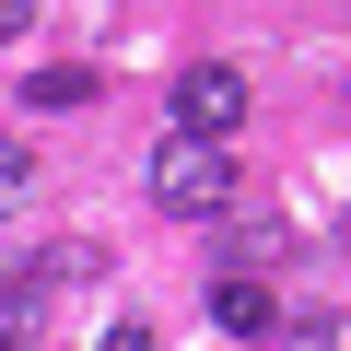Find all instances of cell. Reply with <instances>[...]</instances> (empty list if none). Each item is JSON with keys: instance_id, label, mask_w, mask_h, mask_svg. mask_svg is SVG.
Segmentation results:
<instances>
[{"instance_id": "obj_1", "label": "cell", "mask_w": 351, "mask_h": 351, "mask_svg": "<svg viewBox=\"0 0 351 351\" xmlns=\"http://www.w3.org/2000/svg\"><path fill=\"white\" fill-rule=\"evenodd\" d=\"M152 199H164L176 223H211V211L234 199V152H223V141H164V152H152Z\"/></svg>"}, {"instance_id": "obj_3", "label": "cell", "mask_w": 351, "mask_h": 351, "mask_svg": "<svg viewBox=\"0 0 351 351\" xmlns=\"http://www.w3.org/2000/svg\"><path fill=\"white\" fill-rule=\"evenodd\" d=\"M211 328H234V339H281L269 281H211Z\"/></svg>"}, {"instance_id": "obj_5", "label": "cell", "mask_w": 351, "mask_h": 351, "mask_svg": "<svg viewBox=\"0 0 351 351\" xmlns=\"http://www.w3.org/2000/svg\"><path fill=\"white\" fill-rule=\"evenodd\" d=\"M24 199H36V152H24V141H0V223H12Z\"/></svg>"}, {"instance_id": "obj_6", "label": "cell", "mask_w": 351, "mask_h": 351, "mask_svg": "<svg viewBox=\"0 0 351 351\" xmlns=\"http://www.w3.org/2000/svg\"><path fill=\"white\" fill-rule=\"evenodd\" d=\"M24 94H36V106H47V117H59V106H94V71H36V82H24Z\"/></svg>"}, {"instance_id": "obj_4", "label": "cell", "mask_w": 351, "mask_h": 351, "mask_svg": "<svg viewBox=\"0 0 351 351\" xmlns=\"http://www.w3.org/2000/svg\"><path fill=\"white\" fill-rule=\"evenodd\" d=\"M281 339H293V351H351V316H328V304H304V316H281Z\"/></svg>"}, {"instance_id": "obj_9", "label": "cell", "mask_w": 351, "mask_h": 351, "mask_svg": "<svg viewBox=\"0 0 351 351\" xmlns=\"http://www.w3.org/2000/svg\"><path fill=\"white\" fill-rule=\"evenodd\" d=\"M12 339H24V328H12V316H0V351H12Z\"/></svg>"}, {"instance_id": "obj_2", "label": "cell", "mask_w": 351, "mask_h": 351, "mask_svg": "<svg viewBox=\"0 0 351 351\" xmlns=\"http://www.w3.org/2000/svg\"><path fill=\"white\" fill-rule=\"evenodd\" d=\"M246 129V71L234 59H188L176 71V141H234Z\"/></svg>"}, {"instance_id": "obj_8", "label": "cell", "mask_w": 351, "mask_h": 351, "mask_svg": "<svg viewBox=\"0 0 351 351\" xmlns=\"http://www.w3.org/2000/svg\"><path fill=\"white\" fill-rule=\"evenodd\" d=\"M94 351H152V339H141V328H106V339H94Z\"/></svg>"}, {"instance_id": "obj_7", "label": "cell", "mask_w": 351, "mask_h": 351, "mask_svg": "<svg viewBox=\"0 0 351 351\" xmlns=\"http://www.w3.org/2000/svg\"><path fill=\"white\" fill-rule=\"evenodd\" d=\"M24 24H36V0H0V36H24Z\"/></svg>"}]
</instances>
